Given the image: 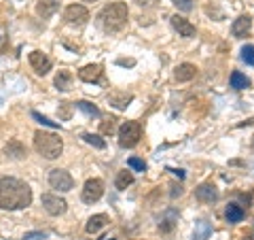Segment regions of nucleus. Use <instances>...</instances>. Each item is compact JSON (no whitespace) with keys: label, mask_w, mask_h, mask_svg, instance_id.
<instances>
[{"label":"nucleus","mask_w":254,"mask_h":240,"mask_svg":"<svg viewBox=\"0 0 254 240\" xmlns=\"http://www.w3.org/2000/svg\"><path fill=\"white\" fill-rule=\"evenodd\" d=\"M195 196H197L199 202L212 204V202L218 200V189H216V185H212V183H201V185L195 189Z\"/></svg>","instance_id":"11"},{"label":"nucleus","mask_w":254,"mask_h":240,"mask_svg":"<svg viewBox=\"0 0 254 240\" xmlns=\"http://www.w3.org/2000/svg\"><path fill=\"white\" fill-rule=\"evenodd\" d=\"M172 172H174V174H176V177H178V179H185V172H182V170H172Z\"/></svg>","instance_id":"37"},{"label":"nucleus","mask_w":254,"mask_h":240,"mask_svg":"<svg viewBox=\"0 0 254 240\" xmlns=\"http://www.w3.org/2000/svg\"><path fill=\"white\" fill-rule=\"evenodd\" d=\"M104 196V181L102 179H89L85 183V187H83V202L87 204H93V202H98V200Z\"/></svg>","instance_id":"5"},{"label":"nucleus","mask_w":254,"mask_h":240,"mask_svg":"<svg viewBox=\"0 0 254 240\" xmlns=\"http://www.w3.org/2000/svg\"><path fill=\"white\" fill-rule=\"evenodd\" d=\"M227 219H229V223H240L244 217H246V213H244V209L240 204H235V202H231L227 206Z\"/></svg>","instance_id":"22"},{"label":"nucleus","mask_w":254,"mask_h":240,"mask_svg":"<svg viewBox=\"0 0 254 240\" xmlns=\"http://www.w3.org/2000/svg\"><path fill=\"white\" fill-rule=\"evenodd\" d=\"M34 147L36 151L41 153L43 157L47 159H55V157H60L62 155V151H64V142L58 134H53V132H43V130H38L34 134Z\"/></svg>","instance_id":"3"},{"label":"nucleus","mask_w":254,"mask_h":240,"mask_svg":"<svg viewBox=\"0 0 254 240\" xmlns=\"http://www.w3.org/2000/svg\"><path fill=\"white\" fill-rule=\"evenodd\" d=\"M102 75H104V70H102L100 64H89V66L78 70V77H81V81H85V83H98Z\"/></svg>","instance_id":"12"},{"label":"nucleus","mask_w":254,"mask_h":240,"mask_svg":"<svg viewBox=\"0 0 254 240\" xmlns=\"http://www.w3.org/2000/svg\"><path fill=\"white\" fill-rule=\"evenodd\" d=\"M32 117H34L36 119V121L38 123H43V125H47V127H60L58 123H55V121H51V119H47L45 115H41V113H38V111H32Z\"/></svg>","instance_id":"29"},{"label":"nucleus","mask_w":254,"mask_h":240,"mask_svg":"<svg viewBox=\"0 0 254 240\" xmlns=\"http://www.w3.org/2000/svg\"><path fill=\"white\" fill-rule=\"evenodd\" d=\"M212 234V223L210 221H197L195 223V232H193V240H208Z\"/></svg>","instance_id":"20"},{"label":"nucleus","mask_w":254,"mask_h":240,"mask_svg":"<svg viewBox=\"0 0 254 240\" xmlns=\"http://www.w3.org/2000/svg\"><path fill=\"white\" fill-rule=\"evenodd\" d=\"M64 19H66L70 26H85L89 21V11L85 9L83 4H70L66 11H64Z\"/></svg>","instance_id":"7"},{"label":"nucleus","mask_w":254,"mask_h":240,"mask_svg":"<svg viewBox=\"0 0 254 240\" xmlns=\"http://www.w3.org/2000/svg\"><path fill=\"white\" fill-rule=\"evenodd\" d=\"M76 109H81L83 113H87L89 117H100V109L95 107V105H91V102H87V100H78L76 102Z\"/></svg>","instance_id":"25"},{"label":"nucleus","mask_w":254,"mask_h":240,"mask_svg":"<svg viewBox=\"0 0 254 240\" xmlns=\"http://www.w3.org/2000/svg\"><path fill=\"white\" fill-rule=\"evenodd\" d=\"M176 223H178V213L174 209H168L163 213L161 221H159V232H161V234H170V232H174V228H176Z\"/></svg>","instance_id":"15"},{"label":"nucleus","mask_w":254,"mask_h":240,"mask_svg":"<svg viewBox=\"0 0 254 240\" xmlns=\"http://www.w3.org/2000/svg\"><path fill=\"white\" fill-rule=\"evenodd\" d=\"M117 64H121V66H133L136 62H133V60H119Z\"/></svg>","instance_id":"34"},{"label":"nucleus","mask_w":254,"mask_h":240,"mask_svg":"<svg viewBox=\"0 0 254 240\" xmlns=\"http://www.w3.org/2000/svg\"><path fill=\"white\" fill-rule=\"evenodd\" d=\"M142 138V125L138 121H125L119 127V145L123 149H131L136 147Z\"/></svg>","instance_id":"4"},{"label":"nucleus","mask_w":254,"mask_h":240,"mask_svg":"<svg viewBox=\"0 0 254 240\" xmlns=\"http://www.w3.org/2000/svg\"><path fill=\"white\" fill-rule=\"evenodd\" d=\"M85 2H95V0H85Z\"/></svg>","instance_id":"40"},{"label":"nucleus","mask_w":254,"mask_h":240,"mask_svg":"<svg viewBox=\"0 0 254 240\" xmlns=\"http://www.w3.org/2000/svg\"><path fill=\"white\" fill-rule=\"evenodd\" d=\"M115 130H117V119L115 117H108V119H104V121L100 123V134H104V136L113 134Z\"/></svg>","instance_id":"27"},{"label":"nucleus","mask_w":254,"mask_h":240,"mask_svg":"<svg viewBox=\"0 0 254 240\" xmlns=\"http://www.w3.org/2000/svg\"><path fill=\"white\" fill-rule=\"evenodd\" d=\"M250 85V79L242 75L240 70H233L231 73V87H235V90H246V87Z\"/></svg>","instance_id":"24"},{"label":"nucleus","mask_w":254,"mask_h":240,"mask_svg":"<svg viewBox=\"0 0 254 240\" xmlns=\"http://www.w3.org/2000/svg\"><path fill=\"white\" fill-rule=\"evenodd\" d=\"M55 87L58 90H62V92H66V90H70L72 87V73L70 70H60L58 75H55Z\"/></svg>","instance_id":"21"},{"label":"nucleus","mask_w":254,"mask_h":240,"mask_svg":"<svg viewBox=\"0 0 254 240\" xmlns=\"http://www.w3.org/2000/svg\"><path fill=\"white\" fill-rule=\"evenodd\" d=\"M182 194V187H172V198H176Z\"/></svg>","instance_id":"35"},{"label":"nucleus","mask_w":254,"mask_h":240,"mask_svg":"<svg viewBox=\"0 0 254 240\" xmlns=\"http://www.w3.org/2000/svg\"><path fill=\"white\" fill-rule=\"evenodd\" d=\"M131 100H133V94H129V92H113V94H108V105L119 109V111L129 107Z\"/></svg>","instance_id":"13"},{"label":"nucleus","mask_w":254,"mask_h":240,"mask_svg":"<svg viewBox=\"0 0 254 240\" xmlns=\"http://www.w3.org/2000/svg\"><path fill=\"white\" fill-rule=\"evenodd\" d=\"M242 60L246 64H250V66H254V45H246L242 49Z\"/></svg>","instance_id":"28"},{"label":"nucleus","mask_w":254,"mask_h":240,"mask_svg":"<svg viewBox=\"0 0 254 240\" xmlns=\"http://www.w3.org/2000/svg\"><path fill=\"white\" fill-rule=\"evenodd\" d=\"M244 240H254V232H250V234H246Z\"/></svg>","instance_id":"38"},{"label":"nucleus","mask_w":254,"mask_h":240,"mask_svg":"<svg viewBox=\"0 0 254 240\" xmlns=\"http://www.w3.org/2000/svg\"><path fill=\"white\" fill-rule=\"evenodd\" d=\"M30 66L36 70V75H47L51 70V60L43 51H32L30 53Z\"/></svg>","instance_id":"9"},{"label":"nucleus","mask_w":254,"mask_h":240,"mask_svg":"<svg viewBox=\"0 0 254 240\" xmlns=\"http://www.w3.org/2000/svg\"><path fill=\"white\" fill-rule=\"evenodd\" d=\"M58 9H60V0H38V4H36V13L43 19H49L51 15H55Z\"/></svg>","instance_id":"16"},{"label":"nucleus","mask_w":254,"mask_h":240,"mask_svg":"<svg viewBox=\"0 0 254 240\" xmlns=\"http://www.w3.org/2000/svg\"><path fill=\"white\" fill-rule=\"evenodd\" d=\"M172 28L176 30L178 36H182V38L195 36V26L187 17H182V15H174V17H172Z\"/></svg>","instance_id":"10"},{"label":"nucleus","mask_w":254,"mask_h":240,"mask_svg":"<svg viewBox=\"0 0 254 240\" xmlns=\"http://www.w3.org/2000/svg\"><path fill=\"white\" fill-rule=\"evenodd\" d=\"M108 226V217L104 213H100V215H93V217H89V221H87V226L85 230L89 232V234H98L100 230H104Z\"/></svg>","instance_id":"18"},{"label":"nucleus","mask_w":254,"mask_h":240,"mask_svg":"<svg viewBox=\"0 0 254 240\" xmlns=\"http://www.w3.org/2000/svg\"><path fill=\"white\" fill-rule=\"evenodd\" d=\"M49 185L58 191H70L74 187V179L70 177L66 170H62V168H55V170L49 172Z\"/></svg>","instance_id":"6"},{"label":"nucleus","mask_w":254,"mask_h":240,"mask_svg":"<svg viewBox=\"0 0 254 240\" xmlns=\"http://www.w3.org/2000/svg\"><path fill=\"white\" fill-rule=\"evenodd\" d=\"M133 174L131 172H127V170H121L117 174V179H115V187L119 189V191H123V189H127L129 185H133Z\"/></svg>","instance_id":"23"},{"label":"nucleus","mask_w":254,"mask_h":240,"mask_svg":"<svg viewBox=\"0 0 254 240\" xmlns=\"http://www.w3.org/2000/svg\"><path fill=\"white\" fill-rule=\"evenodd\" d=\"M250 28H252V19L248 17V15H242V17H237V19L233 21L231 32H233L235 38H244V36L250 34Z\"/></svg>","instance_id":"14"},{"label":"nucleus","mask_w":254,"mask_h":240,"mask_svg":"<svg viewBox=\"0 0 254 240\" xmlns=\"http://www.w3.org/2000/svg\"><path fill=\"white\" fill-rule=\"evenodd\" d=\"M195 75H197V66H195V64H189V62L180 64V66L176 68V73H174V77H176V81H180V83H185V81H190V79H195Z\"/></svg>","instance_id":"17"},{"label":"nucleus","mask_w":254,"mask_h":240,"mask_svg":"<svg viewBox=\"0 0 254 240\" xmlns=\"http://www.w3.org/2000/svg\"><path fill=\"white\" fill-rule=\"evenodd\" d=\"M4 153L9 157H13V159H21V157L28 155V151H26V147H23L19 140H9V145L4 147Z\"/></svg>","instance_id":"19"},{"label":"nucleus","mask_w":254,"mask_h":240,"mask_svg":"<svg viewBox=\"0 0 254 240\" xmlns=\"http://www.w3.org/2000/svg\"><path fill=\"white\" fill-rule=\"evenodd\" d=\"M58 113L62 119H68L70 117V102H62L60 109H58Z\"/></svg>","instance_id":"33"},{"label":"nucleus","mask_w":254,"mask_h":240,"mask_svg":"<svg viewBox=\"0 0 254 240\" xmlns=\"http://www.w3.org/2000/svg\"><path fill=\"white\" fill-rule=\"evenodd\" d=\"M41 202L45 206V211L49 215H53V217H60V215H64V213H66V209H68L66 200L60 198V196H53V194H43Z\"/></svg>","instance_id":"8"},{"label":"nucleus","mask_w":254,"mask_h":240,"mask_svg":"<svg viewBox=\"0 0 254 240\" xmlns=\"http://www.w3.org/2000/svg\"><path fill=\"white\" fill-rule=\"evenodd\" d=\"M174 4H176L180 11H190L193 9V0H174Z\"/></svg>","instance_id":"31"},{"label":"nucleus","mask_w":254,"mask_h":240,"mask_svg":"<svg viewBox=\"0 0 254 240\" xmlns=\"http://www.w3.org/2000/svg\"><path fill=\"white\" fill-rule=\"evenodd\" d=\"M32 204V189L28 183L13 177H0V209L19 211Z\"/></svg>","instance_id":"1"},{"label":"nucleus","mask_w":254,"mask_h":240,"mask_svg":"<svg viewBox=\"0 0 254 240\" xmlns=\"http://www.w3.org/2000/svg\"><path fill=\"white\" fill-rule=\"evenodd\" d=\"M140 4H155V2H159V0H138Z\"/></svg>","instance_id":"36"},{"label":"nucleus","mask_w":254,"mask_h":240,"mask_svg":"<svg viewBox=\"0 0 254 240\" xmlns=\"http://www.w3.org/2000/svg\"><path fill=\"white\" fill-rule=\"evenodd\" d=\"M102 240H117V238H113V236H106V238H102Z\"/></svg>","instance_id":"39"},{"label":"nucleus","mask_w":254,"mask_h":240,"mask_svg":"<svg viewBox=\"0 0 254 240\" xmlns=\"http://www.w3.org/2000/svg\"><path fill=\"white\" fill-rule=\"evenodd\" d=\"M129 168H133V170H138V172H144L146 170V164H144V159H140V157H129Z\"/></svg>","instance_id":"30"},{"label":"nucleus","mask_w":254,"mask_h":240,"mask_svg":"<svg viewBox=\"0 0 254 240\" xmlns=\"http://www.w3.org/2000/svg\"><path fill=\"white\" fill-rule=\"evenodd\" d=\"M83 140L87 142V145L95 147V149H106V142L102 140L98 134H89V132H87V134H83Z\"/></svg>","instance_id":"26"},{"label":"nucleus","mask_w":254,"mask_h":240,"mask_svg":"<svg viewBox=\"0 0 254 240\" xmlns=\"http://www.w3.org/2000/svg\"><path fill=\"white\" fill-rule=\"evenodd\" d=\"M127 17H129V11L125 2H110L100 11L98 21L106 32H117L127 23Z\"/></svg>","instance_id":"2"},{"label":"nucleus","mask_w":254,"mask_h":240,"mask_svg":"<svg viewBox=\"0 0 254 240\" xmlns=\"http://www.w3.org/2000/svg\"><path fill=\"white\" fill-rule=\"evenodd\" d=\"M47 238V232H28L23 240H45Z\"/></svg>","instance_id":"32"}]
</instances>
